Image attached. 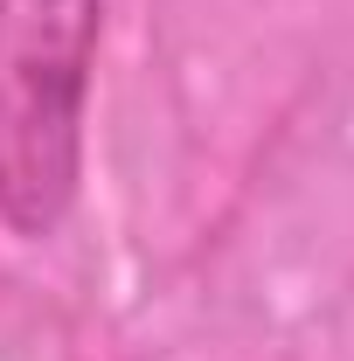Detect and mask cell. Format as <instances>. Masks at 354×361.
<instances>
[{
  "mask_svg": "<svg viewBox=\"0 0 354 361\" xmlns=\"http://www.w3.org/2000/svg\"><path fill=\"white\" fill-rule=\"evenodd\" d=\"M104 0H0V223L56 236L84 180Z\"/></svg>",
  "mask_w": 354,
  "mask_h": 361,
  "instance_id": "cell-1",
  "label": "cell"
}]
</instances>
